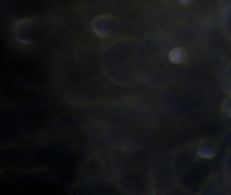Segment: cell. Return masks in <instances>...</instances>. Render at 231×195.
<instances>
[{"mask_svg":"<svg viewBox=\"0 0 231 195\" xmlns=\"http://www.w3.org/2000/svg\"><path fill=\"white\" fill-rule=\"evenodd\" d=\"M185 51L182 48L174 49L170 52V59L172 62L178 63L182 61L185 57Z\"/></svg>","mask_w":231,"mask_h":195,"instance_id":"1","label":"cell"},{"mask_svg":"<svg viewBox=\"0 0 231 195\" xmlns=\"http://www.w3.org/2000/svg\"><path fill=\"white\" fill-rule=\"evenodd\" d=\"M178 1L180 2V3L181 4H182V5H188V4H190V2H191V0H178Z\"/></svg>","mask_w":231,"mask_h":195,"instance_id":"2","label":"cell"}]
</instances>
